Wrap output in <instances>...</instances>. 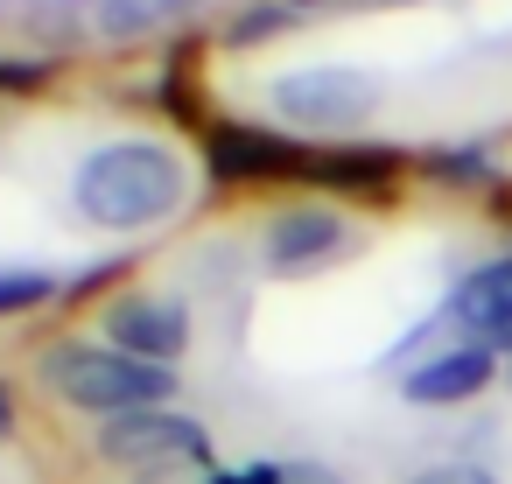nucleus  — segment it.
<instances>
[{
	"label": "nucleus",
	"mask_w": 512,
	"mask_h": 484,
	"mask_svg": "<svg viewBox=\"0 0 512 484\" xmlns=\"http://www.w3.org/2000/svg\"><path fill=\"white\" fill-rule=\"evenodd\" d=\"M393 176H400V155L393 148H351V141L309 155V169H302V183H316L330 197H365V204H386Z\"/></svg>",
	"instance_id": "nucleus-10"
},
{
	"label": "nucleus",
	"mask_w": 512,
	"mask_h": 484,
	"mask_svg": "<svg viewBox=\"0 0 512 484\" xmlns=\"http://www.w3.org/2000/svg\"><path fill=\"white\" fill-rule=\"evenodd\" d=\"M407 484H498V477L477 470V463H428V470H414Z\"/></svg>",
	"instance_id": "nucleus-14"
},
{
	"label": "nucleus",
	"mask_w": 512,
	"mask_h": 484,
	"mask_svg": "<svg viewBox=\"0 0 512 484\" xmlns=\"http://www.w3.org/2000/svg\"><path fill=\"white\" fill-rule=\"evenodd\" d=\"M281 484H344L330 463H281Z\"/></svg>",
	"instance_id": "nucleus-17"
},
{
	"label": "nucleus",
	"mask_w": 512,
	"mask_h": 484,
	"mask_svg": "<svg viewBox=\"0 0 512 484\" xmlns=\"http://www.w3.org/2000/svg\"><path fill=\"white\" fill-rule=\"evenodd\" d=\"M99 456L127 463V470H169V463H204L211 442L190 414L176 407H141V414H113L99 421Z\"/></svg>",
	"instance_id": "nucleus-5"
},
{
	"label": "nucleus",
	"mask_w": 512,
	"mask_h": 484,
	"mask_svg": "<svg viewBox=\"0 0 512 484\" xmlns=\"http://www.w3.org/2000/svg\"><path fill=\"white\" fill-rule=\"evenodd\" d=\"M43 85H50L43 64H29V57H0V92H43Z\"/></svg>",
	"instance_id": "nucleus-15"
},
{
	"label": "nucleus",
	"mask_w": 512,
	"mask_h": 484,
	"mask_svg": "<svg viewBox=\"0 0 512 484\" xmlns=\"http://www.w3.org/2000/svg\"><path fill=\"white\" fill-rule=\"evenodd\" d=\"M428 176H442V183H491V155L484 148H435L428 155Z\"/></svg>",
	"instance_id": "nucleus-13"
},
{
	"label": "nucleus",
	"mask_w": 512,
	"mask_h": 484,
	"mask_svg": "<svg viewBox=\"0 0 512 484\" xmlns=\"http://www.w3.org/2000/svg\"><path fill=\"white\" fill-rule=\"evenodd\" d=\"M8 428H15V393L0 386V435H8Z\"/></svg>",
	"instance_id": "nucleus-19"
},
{
	"label": "nucleus",
	"mask_w": 512,
	"mask_h": 484,
	"mask_svg": "<svg viewBox=\"0 0 512 484\" xmlns=\"http://www.w3.org/2000/svg\"><path fill=\"white\" fill-rule=\"evenodd\" d=\"M351 246H358L351 218H337V211H323V204H288V211H274L267 232H260V267H267L274 281H309V274L351 260Z\"/></svg>",
	"instance_id": "nucleus-4"
},
{
	"label": "nucleus",
	"mask_w": 512,
	"mask_h": 484,
	"mask_svg": "<svg viewBox=\"0 0 512 484\" xmlns=\"http://www.w3.org/2000/svg\"><path fill=\"white\" fill-rule=\"evenodd\" d=\"M204 0H92V29L106 43H141V36H162L176 22H190Z\"/></svg>",
	"instance_id": "nucleus-11"
},
{
	"label": "nucleus",
	"mask_w": 512,
	"mask_h": 484,
	"mask_svg": "<svg viewBox=\"0 0 512 484\" xmlns=\"http://www.w3.org/2000/svg\"><path fill=\"white\" fill-rule=\"evenodd\" d=\"M204 162L218 183H274V176H302L309 148L288 134H267V127H211Z\"/></svg>",
	"instance_id": "nucleus-7"
},
{
	"label": "nucleus",
	"mask_w": 512,
	"mask_h": 484,
	"mask_svg": "<svg viewBox=\"0 0 512 484\" xmlns=\"http://www.w3.org/2000/svg\"><path fill=\"white\" fill-rule=\"evenodd\" d=\"M442 316H449L456 330H470L477 344H491V351L505 344V351H512V253H498V260H484L477 274H463Z\"/></svg>",
	"instance_id": "nucleus-9"
},
{
	"label": "nucleus",
	"mask_w": 512,
	"mask_h": 484,
	"mask_svg": "<svg viewBox=\"0 0 512 484\" xmlns=\"http://www.w3.org/2000/svg\"><path fill=\"white\" fill-rule=\"evenodd\" d=\"M281 29H288V8H253V15H239L232 43H260V36H281Z\"/></svg>",
	"instance_id": "nucleus-16"
},
{
	"label": "nucleus",
	"mask_w": 512,
	"mask_h": 484,
	"mask_svg": "<svg viewBox=\"0 0 512 484\" xmlns=\"http://www.w3.org/2000/svg\"><path fill=\"white\" fill-rule=\"evenodd\" d=\"M267 99L302 134H358L379 113V78L358 64H302V71H281Z\"/></svg>",
	"instance_id": "nucleus-3"
},
{
	"label": "nucleus",
	"mask_w": 512,
	"mask_h": 484,
	"mask_svg": "<svg viewBox=\"0 0 512 484\" xmlns=\"http://www.w3.org/2000/svg\"><path fill=\"white\" fill-rule=\"evenodd\" d=\"M281 8H344V0H281Z\"/></svg>",
	"instance_id": "nucleus-20"
},
{
	"label": "nucleus",
	"mask_w": 512,
	"mask_h": 484,
	"mask_svg": "<svg viewBox=\"0 0 512 484\" xmlns=\"http://www.w3.org/2000/svg\"><path fill=\"white\" fill-rule=\"evenodd\" d=\"M99 316H106V344L134 351V358H148V365H176V358L190 351V309H183L176 295L127 288V295H113Z\"/></svg>",
	"instance_id": "nucleus-6"
},
{
	"label": "nucleus",
	"mask_w": 512,
	"mask_h": 484,
	"mask_svg": "<svg viewBox=\"0 0 512 484\" xmlns=\"http://www.w3.org/2000/svg\"><path fill=\"white\" fill-rule=\"evenodd\" d=\"M491 379H498V351L491 344H449V351H428L421 365H407L400 393L414 407H456V400L484 393Z\"/></svg>",
	"instance_id": "nucleus-8"
},
{
	"label": "nucleus",
	"mask_w": 512,
	"mask_h": 484,
	"mask_svg": "<svg viewBox=\"0 0 512 484\" xmlns=\"http://www.w3.org/2000/svg\"><path fill=\"white\" fill-rule=\"evenodd\" d=\"M505 386H512V358H505Z\"/></svg>",
	"instance_id": "nucleus-21"
},
{
	"label": "nucleus",
	"mask_w": 512,
	"mask_h": 484,
	"mask_svg": "<svg viewBox=\"0 0 512 484\" xmlns=\"http://www.w3.org/2000/svg\"><path fill=\"white\" fill-rule=\"evenodd\" d=\"M43 386L64 393L71 407L113 421V414H141V407H169L176 393V365H148L106 337H64L43 351Z\"/></svg>",
	"instance_id": "nucleus-2"
},
{
	"label": "nucleus",
	"mask_w": 512,
	"mask_h": 484,
	"mask_svg": "<svg viewBox=\"0 0 512 484\" xmlns=\"http://www.w3.org/2000/svg\"><path fill=\"white\" fill-rule=\"evenodd\" d=\"M50 295H57V281H50V274H36V267H0V316L43 309Z\"/></svg>",
	"instance_id": "nucleus-12"
},
{
	"label": "nucleus",
	"mask_w": 512,
	"mask_h": 484,
	"mask_svg": "<svg viewBox=\"0 0 512 484\" xmlns=\"http://www.w3.org/2000/svg\"><path fill=\"white\" fill-rule=\"evenodd\" d=\"M211 484H281V463H246V470H218Z\"/></svg>",
	"instance_id": "nucleus-18"
},
{
	"label": "nucleus",
	"mask_w": 512,
	"mask_h": 484,
	"mask_svg": "<svg viewBox=\"0 0 512 484\" xmlns=\"http://www.w3.org/2000/svg\"><path fill=\"white\" fill-rule=\"evenodd\" d=\"M71 197H78V218L85 225H106V232H148L162 218L183 211L190 197V169L169 141H106L78 162L71 176Z\"/></svg>",
	"instance_id": "nucleus-1"
}]
</instances>
